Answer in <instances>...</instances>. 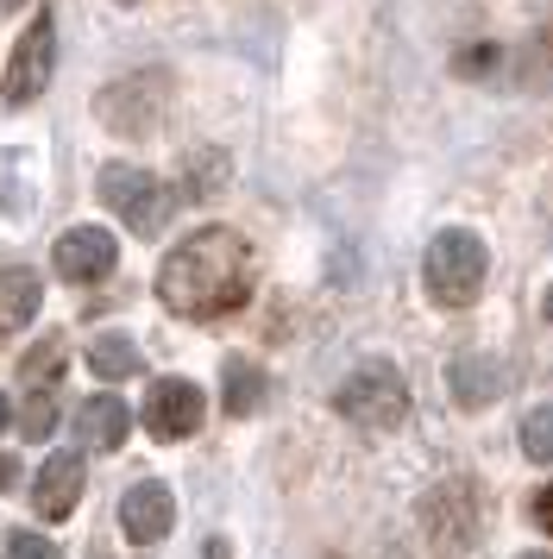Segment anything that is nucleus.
<instances>
[{"mask_svg":"<svg viewBox=\"0 0 553 559\" xmlns=\"http://www.w3.org/2000/svg\"><path fill=\"white\" fill-rule=\"evenodd\" d=\"M157 296L170 314L221 321L251 296V252L233 227H201L157 264Z\"/></svg>","mask_w":553,"mask_h":559,"instance_id":"nucleus-1","label":"nucleus"},{"mask_svg":"<svg viewBox=\"0 0 553 559\" xmlns=\"http://www.w3.org/2000/svg\"><path fill=\"white\" fill-rule=\"evenodd\" d=\"M491 277V252H484V239L466 227H447L434 246H427V264H422V283L427 296L440 308H472L478 289Z\"/></svg>","mask_w":553,"mask_h":559,"instance_id":"nucleus-2","label":"nucleus"},{"mask_svg":"<svg viewBox=\"0 0 553 559\" xmlns=\"http://www.w3.org/2000/svg\"><path fill=\"white\" fill-rule=\"evenodd\" d=\"M333 408H340L346 421H358V428H402V415H409V383H402L397 365L372 358V365H358V371L333 390Z\"/></svg>","mask_w":553,"mask_h":559,"instance_id":"nucleus-3","label":"nucleus"},{"mask_svg":"<svg viewBox=\"0 0 553 559\" xmlns=\"http://www.w3.org/2000/svg\"><path fill=\"white\" fill-rule=\"evenodd\" d=\"M101 202L114 207L132 233H157L170 221V189L151 170H139V164H107L101 170Z\"/></svg>","mask_w":553,"mask_h":559,"instance_id":"nucleus-4","label":"nucleus"},{"mask_svg":"<svg viewBox=\"0 0 553 559\" xmlns=\"http://www.w3.org/2000/svg\"><path fill=\"white\" fill-rule=\"evenodd\" d=\"M422 522H427V540L440 547V554H466L478 540V503H472V484L466 478H452V484H440L434 497H427V509H422Z\"/></svg>","mask_w":553,"mask_h":559,"instance_id":"nucleus-5","label":"nucleus"},{"mask_svg":"<svg viewBox=\"0 0 553 559\" xmlns=\"http://www.w3.org/2000/svg\"><path fill=\"white\" fill-rule=\"evenodd\" d=\"M50 63H57V26H50V13H38V20L20 32V45H13V63H7V102L13 107L32 102V95L50 82Z\"/></svg>","mask_w":553,"mask_h":559,"instance_id":"nucleus-6","label":"nucleus"},{"mask_svg":"<svg viewBox=\"0 0 553 559\" xmlns=\"http://www.w3.org/2000/svg\"><path fill=\"white\" fill-rule=\"evenodd\" d=\"M201 415H208V403H201V390L189 378H157L145 396V428L157 433V440H189V433L201 428Z\"/></svg>","mask_w":553,"mask_h":559,"instance_id":"nucleus-7","label":"nucleus"},{"mask_svg":"<svg viewBox=\"0 0 553 559\" xmlns=\"http://www.w3.org/2000/svg\"><path fill=\"white\" fill-rule=\"evenodd\" d=\"M120 264V246L107 227H70L57 239V277L63 283H101Z\"/></svg>","mask_w":553,"mask_h":559,"instance_id":"nucleus-8","label":"nucleus"},{"mask_svg":"<svg viewBox=\"0 0 553 559\" xmlns=\"http://www.w3.org/2000/svg\"><path fill=\"white\" fill-rule=\"evenodd\" d=\"M170 522H176V503H170V490H164L157 478L132 484V490L120 497V528H126V540L151 547V540H164V534H170Z\"/></svg>","mask_w":553,"mask_h":559,"instance_id":"nucleus-9","label":"nucleus"},{"mask_svg":"<svg viewBox=\"0 0 553 559\" xmlns=\"http://www.w3.org/2000/svg\"><path fill=\"white\" fill-rule=\"evenodd\" d=\"M82 453H50L45 465H38V484H32V503H38V515L45 522H63L75 509V497H82Z\"/></svg>","mask_w":553,"mask_h":559,"instance_id":"nucleus-10","label":"nucleus"},{"mask_svg":"<svg viewBox=\"0 0 553 559\" xmlns=\"http://www.w3.org/2000/svg\"><path fill=\"white\" fill-rule=\"evenodd\" d=\"M75 433H82L89 453H114L126 433H132V408H126L120 396H89L82 415H75Z\"/></svg>","mask_w":553,"mask_h":559,"instance_id":"nucleus-11","label":"nucleus"},{"mask_svg":"<svg viewBox=\"0 0 553 559\" xmlns=\"http://www.w3.org/2000/svg\"><path fill=\"white\" fill-rule=\"evenodd\" d=\"M32 314H38V277L25 264H7L0 271V340H13Z\"/></svg>","mask_w":553,"mask_h":559,"instance_id":"nucleus-12","label":"nucleus"},{"mask_svg":"<svg viewBox=\"0 0 553 559\" xmlns=\"http://www.w3.org/2000/svg\"><path fill=\"white\" fill-rule=\"evenodd\" d=\"M503 390V365H491V353H466L452 365V396L466 408H484Z\"/></svg>","mask_w":553,"mask_h":559,"instance_id":"nucleus-13","label":"nucleus"},{"mask_svg":"<svg viewBox=\"0 0 553 559\" xmlns=\"http://www.w3.org/2000/svg\"><path fill=\"white\" fill-rule=\"evenodd\" d=\"M221 390H226V415H251V408L264 403V371L251 358H226Z\"/></svg>","mask_w":553,"mask_h":559,"instance_id":"nucleus-14","label":"nucleus"},{"mask_svg":"<svg viewBox=\"0 0 553 559\" xmlns=\"http://www.w3.org/2000/svg\"><path fill=\"white\" fill-rule=\"evenodd\" d=\"M89 365H95L101 378H132L139 371V346L126 333H101L95 346H89Z\"/></svg>","mask_w":553,"mask_h":559,"instance_id":"nucleus-15","label":"nucleus"},{"mask_svg":"<svg viewBox=\"0 0 553 559\" xmlns=\"http://www.w3.org/2000/svg\"><path fill=\"white\" fill-rule=\"evenodd\" d=\"M221 182H226V157H221V152L183 157V189H189V195H214Z\"/></svg>","mask_w":553,"mask_h":559,"instance_id":"nucleus-16","label":"nucleus"},{"mask_svg":"<svg viewBox=\"0 0 553 559\" xmlns=\"http://www.w3.org/2000/svg\"><path fill=\"white\" fill-rule=\"evenodd\" d=\"M522 453L541 465V459H553V408L541 403L534 415H522Z\"/></svg>","mask_w":553,"mask_h":559,"instance_id":"nucleus-17","label":"nucleus"},{"mask_svg":"<svg viewBox=\"0 0 553 559\" xmlns=\"http://www.w3.org/2000/svg\"><path fill=\"white\" fill-rule=\"evenodd\" d=\"M20 428H25V440H45V433L57 428V403H50V390H32V403H25Z\"/></svg>","mask_w":553,"mask_h":559,"instance_id":"nucleus-18","label":"nucleus"},{"mask_svg":"<svg viewBox=\"0 0 553 559\" xmlns=\"http://www.w3.org/2000/svg\"><path fill=\"white\" fill-rule=\"evenodd\" d=\"M57 365H63V346H57V340H45V346H38V353H32V358H25V365H20V378L25 383H32V390H38V378H57Z\"/></svg>","mask_w":553,"mask_h":559,"instance_id":"nucleus-19","label":"nucleus"},{"mask_svg":"<svg viewBox=\"0 0 553 559\" xmlns=\"http://www.w3.org/2000/svg\"><path fill=\"white\" fill-rule=\"evenodd\" d=\"M13 559H63V554H57V547H50L45 534L20 528V534H13Z\"/></svg>","mask_w":553,"mask_h":559,"instance_id":"nucleus-20","label":"nucleus"},{"mask_svg":"<svg viewBox=\"0 0 553 559\" xmlns=\"http://www.w3.org/2000/svg\"><path fill=\"white\" fill-rule=\"evenodd\" d=\"M534 522H541V528L553 534V484H548V490H541V497H534Z\"/></svg>","mask_w":553,"mask_h":559,"instance_id":"nucleus-21","label":"nucleus"},{"mask_svg":"<svg viewBox=\"0 0 553 559\" xmlns=\"http://www.w3.org/2000/svg\"><path fill=\"white\" fill-rule=\"evenodd\" d=\"M208 559H233V547L226 540H208Z\"/></svg>","mask_w":553,"mask_h":559,"instance_id":"nucleus-22","label":"nucleus"},{"mask_svg":"<svg viewBox=\"0 0 553 559\" xmlns=\"http://www.w3.org/2000/svg\"><path fill=\"white\" fill-rule=\"evenodd\" d=\"M7 484H13V459H0V490H7Z\"/></svg>","mask_w":553,"mask_h":559,"instance_id":"nucleus-23","label":"nucleus"},{"mask_svg":"<svg viewBox=\"0 0 553 559\" xmlns=\"http://www.w3.org/2000/svg\"><path fill=\"white\" fill-rule=\"evenodd\" d=\"M7 421H13V408H7V396H0V428H7Z\"/></svg>","mask_w":553,"mask_h":559,"instance_id":"nucleus-24","label":"nucleus"},{"mask_svg":"<svg viewBox=\"0 0 553 559\" xmlns=\"http://www.w3.org/2000/svg\"><path fill=\"white\" fill-rule=\"evenodd\" d=\"M548 321H553V289H548Z\"/></svg>","mask_w":553,"mask_h":559,"instance_id":"nucleus-25","label":"nucleus"},{"mask_svg":"<svg viewBox=\"0 0 553 559\" xmlns=\"http://www.w3.org/2000/svg\"><path fill=\"white\" fill-rule=\"evenodd\" d=\"M0 7H25V0H0Z\"/></svg>","mask_w":553,"mask_h":559,"instance_id":"nucleus-26","label":"nucleus"},{"mask_svg":"<svg viewBox=\"0 0 553 559\" xmlns=\"http://www.w3.org/2000/svg\"><path fill=\"white\" fill-rule=\"evenodd\" d=\"M522 559H548V554H522Z\"/></svg>","mask_w":553,"mask_h":559,"instance_id":"nucleus-27","label":"nucleus"},{"mask_svg":"<svg viewBox=\"0 0 553 559\" xmlns=\"http://www.w3.org/2000/svg\"><path fill=\"white\" fill-rule=\"evenodd\" d=\"M120 7H132V0H120Z\"/></svg>","mask_w":553,"mask_h":559,"instance_id":"nucleus-28","label":"nucleus"}]
</instances>
